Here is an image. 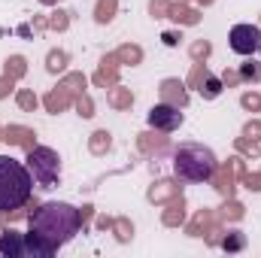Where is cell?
I'll list each match as a JSON object with an SVG mask.
<instances>
[{
  "label": "cell",
  "instance_id": "cell-1",
  "mask_svg": "<svg viewBox=\"0 0 261 258\" xmlns=\"http://www.w3.org/2000/svg\"><path fill=\"white\" fill-rule=\"evenodd\" d=\"M28 225H31V234L49 249V255H55L61 246H67L79 234L82 213L67 200H46L31 213Z\"/></svg>",
  "mask_w": 261,
  "mask_h": 258
},
{
  "label": "cell",
  "instance_id": "cell-2",
  "mask_svg": "<svg viewBox=\"0 0 261 258\" xmlns=\"http://www.w3.org/2000/svg\"><path fill=\"white\" fill-rule=\"evenodd\" d=\"M34 194V176L28 164L12 155H0V210H21Z\"/></svg>",
  "mask_w": 261,
  "mask_h": 258
},
{
  "label": "cell",
  "instance_id": "cell-3",
  "mask_svg": "<svg viewBox=\"0 0 261 258\" xmlns=\"http://www.w3.org/2000/svg\"><path fill=\"white\" fill-rule=\"evenodd\" d=\"M219 167V158L203 143H179L173 152V173L182 183H210Z\"/></svg>",
  "mask_w": 261,
  "mask_h": 258
},
{
  "label": "cell",
  "instance_id": "cell-4",
  "mask_svg": "<svg viewBox=\"0 0 261 258\" xmlns=\"http://www.w3.org/2000/svg\"><path fill=\"white\" fill-rule=\"evenodd\" d=\"M24 164H28V170H31V176H34V186H40V189H55V186L61 183V158H58L55 149H49V146H34V149L28 152Z\"/></svg>",
  "mask_w": 261,
  "mask_h": 258
},
{
  "label": "cell",
  "instance_id": "cell-5",
  "mask_svg": "<svg viewBox=\"0 0 261 258\" xmlns=\"http://www.w3.org/2000/svg\"><path fill=\"white\" fill-rule=\"evenodd\" d=\"M258 43H261V31L255 24H234L231 28V34H228V46H231V52L234 55H255L258 52Z\"/></svg>",
  "mask_w": 261,
  "mask_h": 258
},
{
  "label": "cell",
  "instance_id": "cell-6",
  "mask_svg": "<svg viewBox=\"0 0 261 258\" xmlns=\"http://www.w3.org/2000/svg\"><path fill=\"white\" fill-rule=\"evenodd\" d=\"M146 122H149V128L164 131V134H173V131L182 125V113H179L176 107H170V104H155V107L149 110Z\"/></svg>",
  "mask_w": 261,
  "mask_h": 258
},
{
  "label": "cell",
  "instance_id": "cell-7",
  "mask_svg": "<svg viewBox=\"0 0 261 258\" xmlns=\"http://www.w3.org/2000/svg\"><path fill=\"white\" fill-rule=\"evenodd\" d=\"M0 255L28 258L24 255V234H18V231H3V234H0Z\"/></svg>",
  "mask_w": 261,
  "mask_h": 258
},
{
  "label": "cell",
  "instance_id": "cell-8",
  "mask_svg": "<svg viewBox=\"0 0 261 258\" xmlns=\"http://www.w3.org/2000/svg\"><path fill=\"white\" fill-rule=\"evenodd\" d=\"M200 94H203L206 100L219 97V94H222V79H219V76H206V79H203V88H200Z\"/></svg>",
  "mask_w": 261,
  "mask_h": 258
},
{
  "label": "cell",
  "instance_id": "cell-9",
  "mask_svg": "<svg viewBox=\"0 0 261 258\" xmlns=\"http://www.w3.org/2000/svg\"><path fill=\"white\" fill-rule=\"evenodd\" d=\"M243 243H246V237H243V234H237V231H234V234H231V237H225V243H222V246H225V249H228V252H234V249H243Z\"/></svg>",
  "mask_w": 261,
  "mask_h": 258
},
{
  "label": "cell",
  "instance_id": "cell-10",
  "mask_svg": "<svg viewBox=\"0 0 261 258\" xmlns=\"http://www.w3.org/2000/svg\"><path fill=\"white\" fill-rule=\"evenodd\" d=\"M43 3H61V0H43Z\"/></svg>",
  "mask_w": 261,
  "mask_h": 258
},
{
  "label": "cell",
  "instance_id": "cell-11",
  "mask_svg": "<svg viewBox=\"0 0 261 258\" xmlns=\"http://www.w3.org/2000/svg\"><path fill=\"white\" fill-rule=\"evenodd\" d=\"M258 52H261V43H258Z\"/></svg>",
  "mask_w": 261,
  "mask_h": 258
}]
</instances>
